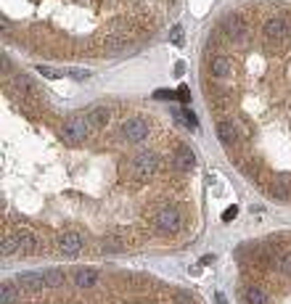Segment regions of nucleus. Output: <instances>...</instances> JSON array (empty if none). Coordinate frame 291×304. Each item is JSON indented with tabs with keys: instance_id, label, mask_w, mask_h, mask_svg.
Wrapping results in <instances>:
<instances>
[{
	"instance_id": "f257e3e1",
	"label": "nucleus",
	"mask_w": 291,
	"mask_h": 304,
	"mask_svg": "<svg viewBox=\"0 0 291 304\" xmlns=\"http://www.w3.org/2000/svg\"><path fill=\"white\" fill-rule=\"evenodd\" d=\"M125 170L133 174V178H156L162 172V159L154 151H138L130 154L125 162Z\"/></svg>"
},
{
	"instance_id": "f03ea898",
	"label": "nucleus",
	"mask_w": 291,
	"mask_h": 304,
	"mask_svg": "<svg viewBox=\"0 0 291 304\" xmlns=\"http://www.w3.org/2000/svg\"><path fill=\"white\" fill-rule=\"evenodd\" d=\"M154 225L159 233H167V236H175V233H180V228H183V212L177 209V204H162L156 209V214H154Z\"/></svg>"
},
{
	"instance_id": "7ed1b4c3",
	"label": "nucleus",
	"mask_w": 291,
	"mask_h": 304,
	"mask_svg": "<svg viewBox=\"0 0 291 304\" xmlns=\"http://www.w3.org/2000/svg\"><path fill=\"white\" fill-rule=\"evenodd\" d=\"M117 135H119L125 143L138 146V143L148 140V135H151V127H148V119H146V116H127L125 122L119 124Z\"/></svg>"
},
{
	"instance_id": "20e7f679",
	"label": "nucleus",
	"mask_w": 291,
	"mask_h": 304,
	"mask_svg": "<svg viewBox=\"0 0 291 304\" xmlns=\"http://www.w3.org/2000/svg\"><path fill=\"white\" fill-rule=\"evenodd\" d=\"M90 132H93V130H90V124H88L85 114L67 116V119H64V122L59 124V135H61L67 143H82Z\"/></svg>"
},
{
	"instance_id": "39448f33",
	"label": "nucleus",
	"mask_w": 291,
	"mask_h": 304,
	"mask_svg": "<svg viewBox=\"0 0 291 304\" xmlns=\"http://www.w3.org/2000/svg\"><path fill=\"white\" fill-rule=\"evenodd\" d=\"M262 34H265V40L270 42H286L288 34H291V24L286 16L280 14H270L265 22H262Z\"/></svg>"
},
{
	"instance_id": "423d86ee",
	"label": "nucleus",
	"mask_w": 291,
	"mask_h": 304,
	"mask_svg": "<svg viewBox=\"0 0 291 304\" xmlns=\"http://www.w3.org/2000/svg\"><path fill=\"white\" fill-rule=\"evenodd\" d=\"M220 32L228 38L230 42H241L246 38V14H228L225 19L220 22Z\"/></svg>"
},
{
	"instance_id": "0eeeda50",
	"label": "nucleus",
	"mask_w": 291,
	"mask_h": 304,
	"mask_svg": "<svg viewBox=\"0 0 291 304\" xmlns=\"http://www.w3.org/2000/svg\"><path fill=\"white\" fill-rule=\"evenodd\" d=\"M217 140L225 146V148H236V143L241 140V127L233 116L217 119Z\"/></svg>"
},
{
	"instance_id": "6e6552de",
	"label": "nucleus",
	"mask_w": 291,
	"mask_h": 304,
	"mask_svg": "<svg viewBox=\"0 0 291 304\" xmlns=\"http://www.w3.org/2000/svg\"><path fill=\"white\" fill-rule=\"evenodd\" d=\"M11 90H14L16 96H24V98H35L37 93H40V88L35 85V80L30 74H14Z\"/></svg>"
},
{
	"instance_id": "1a4fd4ad",
	"label": "nucleus",
	"mask_w": 291,
	"mask_h": 304,
	"mask_svg": "<svg viewBox=\"0 0 291 304\" xmlns=\"http://www.w3.org/2000/svg\"><path fill=\"white\" fill-rule=\"evenodd\" d=\"M59 252L67 254V256H74L82 252V236L77 230H69V233H61L59 236Z\"/></svg>"
},
{
	"instance_id": "9d476101",
	"label": "nucleus",
	"mask_w": 291,
	"mask_h": 304,
	"mask_svg": "<svg viewBox=\"0 0 291 304\" xmlns=\"http://www.w3.org/2000/svg\"><path fill=\"white\" fill-rule=\"evenodd\" d=\"M172 162H175V167L180 170V172H188V170H193L196 156H193V151H191V146L177 143V146H175V156H172Z\"/></svg>"
},
{
	"instance_id": "9b49d317",
	"label": "nucleus",
	"mask_w": 291,
	"mask_h": 304,
	"mask_svg": "<svg viewBox=\"0 0 291 304\" xmlns=\"http://www.w3.org/2000/svg\"><path fill=\"white\" fill-rule=\"evenodd\" d=\"M209 74L214 80H228L233 74V61L228 56H212L209 58Z\"/></svg>"
},
{
	"instance_id": "f8f14e48",
	"label": "nucleus",
	"mask_w": 291,
	"mask_h": 304,
	"mask_svg": "<svg viewBox=\"0 0 291 304\" xmlns=\"http://www.w3.org/2000/svg\"><path fill=\"white\" fill-rule=\"evenodd\" d=\"M14 233L19 236V241H22V252L24 254L40 252V238H37V233H35L32 228H16Z\"/></svg>"
},
{
	"instance_id": "ddd939ff",
	"label": "nucleus",
	"mask_w": 291,
	"mask_h": 304,
	"mask_svg": "<svg viewBox=\"0 0 291 304\" xmlns=\"http://www.w3.org/2000/svg\"><path fill=\"white\" fill-rule=\"evenodd\" d=\"M85 119H88L90 130L98 132V130H103V127H106V122L111 119V108H109V106H96V108H90V112L85 114Z\"/></svg>"
},
{
	"instance_id": "4468645a",
	"label": "nucleus",
	"mask_w": 291,
	"mask_h": 304,
	"mask_svg": "<svg viewBox=\"0 0 291 304\" xmlns=\"http://www.w3.org/2000/svg\"><path fill=\"white\" fill-rule=\"evenodd\" d=\"M273 198L278 201H288L291 198V180L288 178H273L267 182V188H265Z\"/></svg>"
},
{
	"instance_id": "2eb2a0df",
	"label": "nucleus",
	"mask_w": 291,
	"mask_h": 304,
	"mask_svg": "<svg viewBox=\"0 0 291 304\" xmlns=\"http://www.w3.org/2000/svg\"><path fill=\"white\" fill-rule=\"evenodd\" d=\"M96 283H98V270H93V267H77L74 270V286L77 288H93Z\"/></svg>"
},
{
	"instance_id": "dca6fc26",
	"label": "nucleus",
	"mask_w": 291,
	"mask_h": 304,
	"mask_svg": "<svg viewBox=\"0 0 291 304\" xmlns=\"http://www.w3.org/2000/svg\"><path fill=\"white\" fill-rule=\"evenodd\" d=\"M0 252H3V260H11L16 252H22V241H19L16 233H6L3 244H0Z\"/></svg>"
},
{
	"instance_id": "f3484780",
	"label": "nucleus",
	"mask_w": 291,
	"mask_h": 304,
	"mask_svg": "<svg viewBox=\"0 0 291 304\" xmlns=\"http://www.w3.org/2000/svg\"><path fill=\"white\" fill-rule=\"evenodd\" d=\"M125 248V238H122V233H117V236H106L101 241V252L103 254H114V252H122Z\"/></svg>"
},
{
	"instance_id": "a211bd4d",
	"label": "nucleus",
	"mask_w": 291,
	"mask_h": 304,
	"mask_svg": "<svg viewBox=\"0 0 291 304\" xmlns=\"http://www.w3.org/2000/svg\"><path fill=\"white\" fill-rule=\"evenodd\" d=\"M243 299L249 304H267V294L262 288H257V286H246V288H243Z\"/></svg>"
},
{
	"instance_id": "6ab92c4d",
	"label": "nucleus",
	"mask_w": 291,
	"mask_h": 304,
	"mask_svg": "<svg viewBox=\"0 0 291 304\" xmlns=\"http://www.w3.org/2000/svg\"><path fill=\"white\" fill-rule=\"evenodd\" d=\"M16 299H19V291H16L14 280H3V286H0V302L3 304H16Z\"/></svg>"
},
{
	"instance_id": "aec40b11",
	"label": "nucleus",
	"mask_w": 291,
	"mask_h": 304,
	"mask_svg": "<svg viewBox=\"0 0 291 304\" xmlns=\"http://www.w3.org/2000/svg\"><path fill=\"white\" fill-rule=\"evenodd\" d=\"M236 164H238V170H241L243 174H246V178H251V180H257L259 174H262V167H259V164H257L254 159H246V162H236Z\"/></svg>"
},
{
	"instance_id": "412c9836",
	"label": "nucleus",
	"mask_w": 291,
	"mask_h": 304,
	"mask_svg": "<svg viewBox=\"0 0 291 304\" xmlns=\"http://www.w3.org/2000/svg\"><path fill=\"white\" fill-rule=\"evenodd\" d=\"M43 278H45V283H48V286H61L64 283V272L56 270V267H51V270L43 272Z\"/></svg>"
},
{
	"instance_id": "4be33fe9",
	"label": "nucleus",
	"mask_w": 291,
	"mask_h": 304,
	"mask_svg": "<svg viewBox=\"0 0 291 304\" xmlns=\"http://www.w3.org/2000/svg\"><path fill=\"white\" fill-rule=\"evenodd\" d=\"M278 270L291 278V254H280L278 256Z\"/></svg>"
},
{
	"instance_id": "5701e85b",
	"label": "nucleus",
	"mask_w": 291,
	"mask_h": 304,
	"mask_svg": "<svg viewBox=\"0 0 291 304\" xmlns=\"http://www.w3.org/2000/svg\"><path fill=\"white\" fill-rule=\"evenodd\" d=\"M170 40H172V45H183V26H175V30L170 32Z\"/></svg>"
},
{
	"instance_id": "b1692460",
	"label": "nucleus",
	"mask_w": 291,
	"mask_h": 304,
	"mask_svg": "<svg viewBox=\"0 0 291 304\" xmlns=\"http://www.w3.org/2000/svg\"><path fill=\"white\" fill-rule=\"evenodd\" d=\"M69 77H74V80H88V77H90V72H85V69H72V72H69Z\"/></svg>"
},
{
	"instance_id": "393cba45",
	"label": "nucleus",
	"mask_w": 291,
	"mask_h": 304,
	"mask_svg": "<svg viewBox=\"0 0 291 304\" xmlns=\"http://www.w3.org/2000/svg\"><path fill=\"white\" fill-rule=\"evenodd\" d=\"M236 214H238V206H230V209H228V212H225V214H222V220H225V222H230V220L236 217Z\"/></svg>"
},
{
	"instance_id": "a878e982",
	"label": "nucleus",
	"mask_w": 291,
	"mask_h": 304,
	"mask_svg": "<svg viewBox=\"0 0 291 304\" xmlns=\"http://www.w3.org/2000/svg\"><path fill=\"white\" fill-rule=\"evenodd\" d=\"M37 72H43L45 77H61V72H56V69H48V66H40Z\"/></svg>"
},
{
	"instance_id": "bb28decb",
	"label": "nucleus",
	"mask_w": 291,
	"mask_h": 304,
	"mask_svg": "<svg viewBox=\"0 0 291 304\" xmlns=\"http://www.w3.org/2000/svg\"><path fill=\"white\" fill-rule=\"evenodd\" d=\"M156 98H164V100H170V98H172V93H170V90H156Z\"/></svg>"
},
{
	"instance_id": "cd10ccee",
	"label": "nucleus",
	"mask_w": 291,
	"mask_h": 304,
	"mask_svg": "<svg viewBox=\"0 0 291 304\" xmlns=\"http://www.w3.org/2000/svg\"><path fill=\"white\" fill-rule=\"evenodd\" d=\"M177 96H180V98L185 100V104H188V100H191V96H188V90H185V88H180V90H177Z\"/></svg>"
},
{
	"instance_id": "c85d7f7f",
	"label": "nucleus",
	"mask_w": 291,
	"mask_h": 304,
	"mask_svg": "<svg viewBox=\"0 0 291 304\" xmlns=\"http://www.w3.org/2000/svg\"><path fill=\"white\" fill-rule=\"evenodd\" d=\"M214 302H217V304H228V302H225V296H222V294H217V296H214Z\"/></svg>"
}]
</instances>
